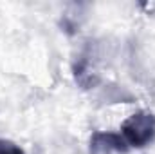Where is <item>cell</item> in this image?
I'll use <instances>...</instances> for the list:
<instances>
[{"instance_id":"obj_1","label":"cell","mask_w":155,"mask_h":154,"mask_svg":"<svg viewBox=\"0 0 155 154\" xmlns=\"http://www.w3.org/2000/svg\"><path fill=\"white\" fill-rule=\"evenodd\" d=\"M121 136L128 143V147L143 149L155 140V114L139 111L124 120L121 127Z\"/></svg>"},{"instance_id":"obj_2","label":"cell","mask_w":155,"mask_h":154,"mask_svg":"<svg viewBox=\"0 0 155 154\" xmlns=\"http://www.w3.org/2000/svg\"><path fill=\"white\" fill-rule=\"evenodd\" d=\"M128 151V143L117 132H94L90 138V154H123Z\"/></svg>"},{"instance_id":"obj_3","label":"cell","mask_w":155,"mask_h":154,"mask_svg":"<svg viewBox=\"0 0 155 154\" xmlns=\"http://www.w3.org/2000/svg\"><path fill=\"white\" fill-rule=\"evenodd\" d=\"M0 154H25L22 147L9 140H0Z\"/></svg>"}]
</instances>
